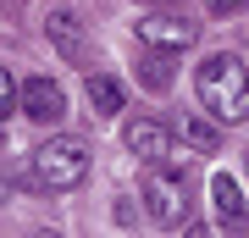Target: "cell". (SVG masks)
Returning a JSON list of instances; mask_svg holds the SVG:
<instances>
[{
  "instance_id": "obj_5",
  "label": "cell",
  "mask_w": 249,
  "mask_h": 238,
  "mask_svg": "<svg viewBox=\"0 0 249 238\" xmlns=\"http://www.w3.org/2000/svg\"><path fill=\"white\" fill-rule=\"evenodd\" d=\"M22 116L39 122V128L61 122V116H67V89L55 83V78H28L22 83Z\"/></svg>"
},
{
  "instance_id": "obj_12",
  "label": "cell",
  "mask_w": 249,
  "mask_h": 238,
  "mask_svg": "<svg viewBox=\"0 0 249 238\" xmlns=\"http://www.w3.org/2000/svg\"><path fill=\"white\" fill-rule=\"evenodd\" d=\"M205 11L211 17H238V11H249V0H205Z\"/></svg>"
},
{
  "instance_id": "obj_3",
  "label": "cell",
  "mask_w": 249,
  "mask_h": 238,
  "mask_svg": "<svg viewBox=\"0 0 249 238\" xmlns=\"http://www.w3.org/2000/svg\"><path fill=\"white\" fill-rule=\"evenodd\" d=\"M144 211L160 227H188V177L178 172V161H155L144 172Z\"/></svg>"
},
{
  "instance_id": "obj_10",
  "label": "cell",
  "mask_w": 249,
  "mask_h": 238,
  "mask_svg": "<svg viewBox=\"0 0 249 238\" xmlns=\"http://www.w3.org/2000/svg\"><path fill=\"white\" fill-rule=\"evenodd\" d=\"M178 139L188 144V150H199V155H216V150H222V133H216L211 122H199V116H178Z\"/></svg>"
},
{
  "instance_id": "obj_6",
  "label": "cell",
  "mask_w": 249,
  "mask_h": 238,
  "mask_svg": "<svg viewBox=\"0 0 249 238\" xmlns=\"http://www.w3.org/2000/svg\"><path fill=\"white\" fill-rule=\"evenodd\" d=\"M122 144L144 161V166H155V161H178V150H172V133L160 128V122H150V116L127 122V128H122Z\"/></svg>"
},
{
  "instance_id": "obj_8",
  "label": "cell",
  "mask_w": 249,
  "mask_h": 238,
  "mask_svg": "<svg viewBox=\"0 0 249 238\" xmlns=\"http://www.w3.org/2000/svg\"><path fill=\"white\" fill-rule=\"evenodd\" d=\"M45 34L55 39V50H61L67 61H83V28H78V17H72L67 6H50L45 11Z\"/></svg>"
},
{
  "instance_id": "obj_14",
  "label": "cell",
  "mask_w": 249,
  "mask_h": 238,
  "mask_svg": "<svg viewBox=\"0 0 249 238\" xmlns=\"http://www.w3.org/2000/svg\"><path fill=\"white\" fill-rule=\"evenodd\" d=\"M244 166H249V155H244Z\"/></svg>"
},
{
  "instance_id": "obj_9",
  "label": "cell",
  "mask_w": 249,
  "mask_h": 238,
  "mask_svg": "<svg viewBox=\"0 0 249 238\" xmlns=\"http://www.w3.org/2000/svg\"><path fill=\"white\" fill-rule=\"evenodd\" d=\"M83 94H89V106H94V116H116V111L127 106L122 83H116V78H106V72H89V78H83Z\"/></svg>"
},
{
  "instance_id": "obj_11",
  "label": "cell",
  "mask_w": 249,
  "mask_h": 238,
  "mask_svg": "<svg viewBox=\"0 0 249 238\" xmlns=\"http://www.w3.org/2000/svg\"><path fill=\"white\" fill-rule=\"evenodd\" d=\"M11 111H22V89H17V78H11L6 67H0V122H6Z\"/></svg>"
},
{
  "instance_id": "obj_1",
  "label": "cell",
  "mask_w": 249,
  "mask_h": 238,
  "mask_svg": "<svg viewBox=\"0 0 249 238\" xmlns=\"http://www.w3.org/2000/svg\"><path fill=\"white\" fill-rule=\"evenodd\" d=\"M194 94L216 122H227V128L249 122V67L232 50H211L194 67Z\"/></svg>"
},
{
  "instance_id": "obj_4",
  "label": "cell",
  "mask_w": 249,
  "mask_h": 238,
  "mask_svg": "<svg viewBox=\"0 0 249 238\" xmlns=\"http://www.w3.org/2000/svg\"><path fill=\"white\" fill-rule=\"evenodd\" d=\"M139 39L150 44V50H194L199 44V22L188 17H172V11H150V17H139Z\"/></svg>"
},
{
  "instance_id": "obj_7",
  "label": "cell",
  "mask_w": 249,
  "mask_h": 238,
  "mask_svg": "<svg viewBox=\"0 0 249 238\" xmlns=\"http://www.w3.org/2000/svg\"><path fill=\"white\" fill-rule=\"evenodd\" d=\"M211 205L227 233H249V205H244V188L232 172H211Z\"/></svg>"
},
{
  "instance_id": "obj_13",
  "label": "cell",
  "mask_w": 249,
  "mask_h": 238,
  "mask_svg": "<svg viewBox=\"0 0 249 238\" xmlns=\"http://www.w3.org/2000/svg\"><path fill=\"white\" fill-rule=\"evenodd\" d=\"M0 150H6V128H0Z\"/></svg>"
},
{
  "instance_id": "obj_2",
  "label": "cell",
  "mask_w": 249,
  "mask_h": 238,
  "mask_svg": "<svg viewBox=\"0 0 249 238\" xmlns=\"http://www.w3.org/2000/svg\"><path fill=\"white\" fill-rule=\"evenodd\" d=\"M89 177V144L72 139V133H55L45 139L34 155H28V183L34 188H50V194H67Z\"/></svg>"
}]
</instances>
